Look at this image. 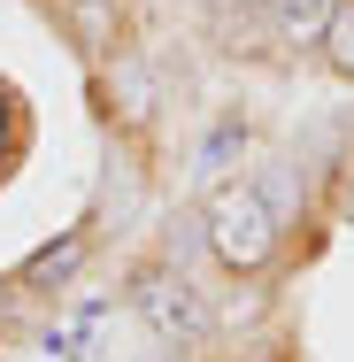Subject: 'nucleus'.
Wrapping results in <instances>:
<instances>
[{
  "instance_id": "4",
  "label": "nucleus",
  "mask_w": 354,
  "mask_h": 362,
  "mask_svg": "<svg viewBox=\"0 0 354 362\" xmlns=\"http://www.w3.org/2000/svg\"><path fill=\"white\" fill-rule=\"evenodd\" d=\"M77 262H85V239H62V247H47V255H31L23 262V278L16 286H31V293H47V286H62Z\"/></svg>"
},
{
  "instance_id": "5",
  "label": "nucleus",
  "mask_w": 354,
  "mask_h": 362,
  "mask_svg": "<svg viewBox=\"0 0 354 362\" xmlns=\"http://www.w3.org/2000/svg\"><path fill=\"white\" fill-rule=\"evenodd\" d=\"M324 54H331L339 77H354V0H339V16H331V31H324Z\"/></svg>"
},
{
  "instance_id": "1",
  "label": "nucleus",
  "mask_w": 354,
  "mask_h": 362,
  "mask_svg": "<svg viewBox=\"0 0 354 362\" xmlns=\"http://www.w3.org/2000/svg\"><path fill=\"white\" fill-rule=\"evenodd\" d=\"M131 316H139L162 347H201V339L216 332L201 286H193L185 270H170V262H146L139 278H131Z\"/></svg>"
},
{
  "instance_id": "6",
  "label": "nucleus",
  "mask_w": 354,
  "mask_h": 362,
  "mask_svg": "<svg viewBox=\"0 0 354 362\" xmlns=\"http://www.w3.org/2000/svg\"><path fill=\"white\" fill-rule=\"evenodd\" d=\"M8 146H16V100L0 93V162H8Z\"/></svg>"
},
{
  "instance_id": "7",
  "label": "nucleus",
  "mask_w": 354,
  "mask_h": 362,
  "mask_svg": "<svg viewBox=\"0 0 354 362\" xmlns=\"http://www.w3.org/2000/svg\"><path fill=\"white\" fill-rule=\"evenodd\" d=\"M77 8H85V16H100V8H108V0H77Z\"/></svg>"
},
{
  "instance_id": "3",
  "label": "nucleus",
  "mask_w": 354,
  "mask_h": 362,
  "mask_svg": "<svg viewBox=\"0 0 354 362\" xmlns=\"http://www.w3.org/2000/svg\"><path fill=\"white\" fill-rule=\"evenodd\" d=\"M270 8H278V39H293V47H316L339 16V0H270Z\"/></svg>"
},
{
  "instance_id": "2",
  "label": "nucleus",
  "mask_w": 354,
  "mask_h": 362,
  "mask_svg": "<svg viewBox=\"0 0 354 362\" xmlns=\"http://www.w3.org/2000/svg\"><path fill=\"white\" fill-rule=\"evenodd\" d=\"M208 255L223 270H262L278 255V216L254 185H216L208 193Z\"/></svg>"
}]
</instances>
